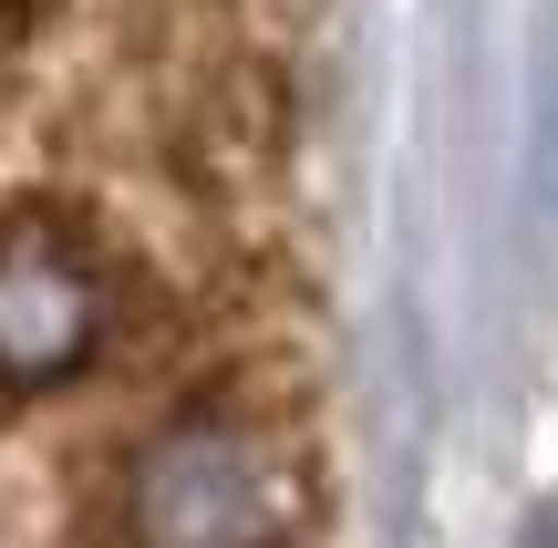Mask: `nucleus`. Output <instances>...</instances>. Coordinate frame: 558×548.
I'll return each mask as SVG.
<instances>
[{
	"instance_id": "obj_1",
	"label": "nucleus",
	"mask_w": 558,
	"mask_h": 548,
	"mask_svg": "<svg viewBox=\"0 0 558 548\" xmlns=\"http://www.w3.org/2000/svg\"><path fill=\"white\" fill-rule=\"evenodd\" d=\"M300 528V455L259 414H177L124 476V538L135 548H290Z\"/></svg>"
},
{
	"instance_id": "obj_2",
	"label": "nucleus",
	"mask_w": 558,
	"mask_h": 548,
	"mask_svg": "<svg viewBox=\"0 0 558 548\" xmlns=\"http://www.w3.org/2000/svg\"><path fill=\"white\" fill-rule=\"evenodd\" d=\"M114 342V259L62 207H0V404L62 393Z\"/></svg>"
}]
</instances>
